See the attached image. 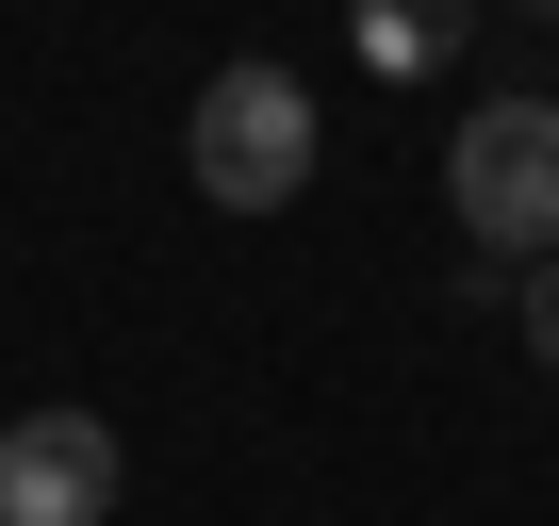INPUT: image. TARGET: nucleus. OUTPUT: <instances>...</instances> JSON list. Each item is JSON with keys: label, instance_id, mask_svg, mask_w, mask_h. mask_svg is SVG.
I'll use <instances>...</instances> for the list:
<instances>
[{"label": "nucleus", "instance_id": "6", "mask_svg": "<svg viewBox=\"0 0 559 526\" xmlns=\"http://www.w3.org/2000/svg\"><path fill=\"white\" fill-rule=\"evenodd\" d=\"M526 17H559V0H526Z\"/></svg>", "mask_w": 559, "mask_h": 526}, {"label": "nucleus", "instance_id": "3", "mask_svg": "<svg viewBox=\"0 0 559 526\" xmlns=\"http://www.w3.org/2000/svg\"><path fill=\"white\" fill-rule=\"evenodd\" d=\"M132 493V444L99 411H17L0 428V526H116Z\"/></svg>", "mask_w": 559, "mask_h": 526}, {"label": "nucleus", "instance_id": "5", "mask_svg": "<svg viewBox=\"0 0 559 526\" xmlns=\"http://www.w3.org/2000/svg\"><path fill=\"white\" fill-rule=\"evenodd\" d=\"M526 346H543V379H559V263L526 280Z\"/></svg>", "mask_w": 559, "mask_h": 526}, {"label": "nucleus", "instance_id": "4", "mask_svg": "<svg viewBox=\"0 0 559 526\" xmlns=\"http://www.w3.org/2000/svg\"><path fill=\"white\" fill-rule=\"evenodd\" d=\"M346 34H362V67H379V83H428V67H461L477 0H346Z\"/></svg>", "mask_w": 559, "mask_h": 526}, {"label": "nucleus", "instance_id": "2", "mask_svg": "<svg viewBox=\"0 0 559 526\" xmlns=\"http://www.w3.org/2000/svg\"><path fill=\"white\" fill-rule=\"evenodd\" d=\"M181 165H198L214 214H280V198L313 181V99H297V67H214L198 116H181Z\"/></svg>", "mask_w": 559, "mask_h": 526}, {"label": "nucleus", "instance_id": "1", "mask_svg": "<svg viewBox=\"0 0 559 526\" xmlns=\"http://www.w3.org/2000/svg\"><path fill=\"white\" fill-rule=\"evenodd\" d=\"M444 214L493 263H559V99H477L444 132Z\"/></svg>", "mask_w": 559, "mask_h": 526}]
</instances>
